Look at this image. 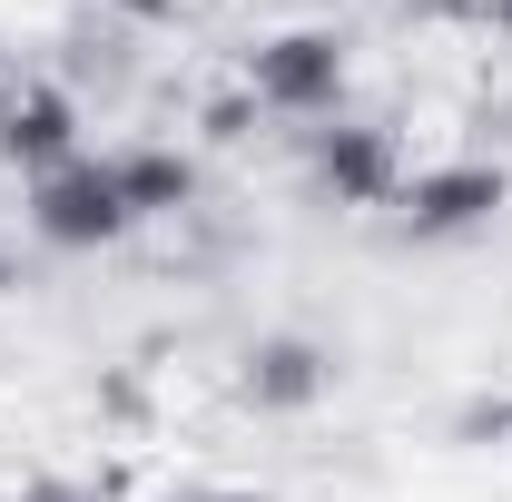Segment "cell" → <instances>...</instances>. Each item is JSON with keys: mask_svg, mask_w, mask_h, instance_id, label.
<instances>
[{"mask_svg": "<svg viewBox=\"0 0 512 502\" xmlns=\"http://www.w3.org/2000/svg\"><path fill=\"white\" fill-rule=\"evenodd\" d=\"M99 158H109L119 207L138 217V227L188 217V207H197V158H188V148H168V138H128V148H99Z\"/></svg>", "mask_w": 512, "mask_h": 502, "instance_id": "obj_7", "label": "cell"}, {"mask_svg": "<svg viewBox=\"0 0 512 502\" xmlns=\"http://www.w3.org/2000/svg\"><path fill=\"white\" fill-rule=\"evenodd\" d=\"M128 217L119 207V178H109V158L89 148V158H69V168H50V178H30V237L40 247H60V256H99V247H119Z\"/></svg>", "mask_w": 512, "mask_h": 502, "instance_id": "obj_3", "label": "cell"}, {"mask_svg": "<svg viewBox=\"0 0 512 502\" xmlns=\"http://www.w3.org/2000/svg\"><path fill=\"white\" fill-rule=\"evenodd\" d=\"M325 394H335V355L316 335H256L237 355V404H256V414H306Z\"/></svg>", "mask_w": 512, "mask_h": 502, "instance_id": "obj_6", "label": "cell"}, {"mask_svg": "<svg viewBox=\"0 0 512 502\" xmlns=\"http://www.w3.org/2000/svg\"><path fill=\"white\" fill-rule=\"evenodd\" d=\"M69 158H89L79 99H69L60 79H0V168L50 178V168H69Z\"/></svg>", "mask_w": 512, "mask_h": 502, "instance_id": "obj_5", "label": "cell"}, {"mask_svg": "<svg viewBox=\"0 0 512 502\" xmlns=\"http://www.w3.org/2000/svg\"><path fill=\"white\" fill-rule=\"evenodd\" d=\"M306 178H316V197H335V207H394V188L414 178V158H404V138L384 119H325L306 128Z\"/></svg>", "mask_w": 512, "mask_h": 502, "instance_id": "obj_4", "label": "cell"}, {"mask_svg": "<svg viewBox=\"0 0 512 502\" xmlns=\"http://www.w3.org/2000/svg\"><path fill=\"white\" fill-rule=\"evenodd\" d=\"M10 502H89V493H79V483H20Z\"/></svg>", "mask_w": 512, "mask_h": 502, "instance_id": "obj_10", "label": "cell"}, {"mask_svg": "<svg viewBox=\"0 0 512 502\" xmlns=\"http://www.w3.org/2000/svg\"><path fill=\"white\" fill-rule=\"evenodd\" d=\"M512 207V168L503 158H434V168H414L404 188H394V237H414V247H453V237H483L493 217Z\"/></svg>", "mask_w": 512, "mask_h": 502, "instance_id": "obj_2", "label": "cell"}, {"mask_svg": "<svg viewBox=\"0 0 512 502\" xmlns=\"http://www.w3.org/2000/svg\"><path fill=\"white\" fill-rule=\"evenodd\" d=\"M207 502H266V493H207Z\"/></svg>", "mask_w": 512, "mask_h": 502, "instance_id": "obj_12", "label": "cell"}, {"mask_svg": "<svg viewBox=\"0 0 512 502\" xmlns=\"http://www.w3.org/2000/svg\"><path fill=\"white\" fill-rule=\"evenodd\" d=\"M473 434H493V443H512V394H493L483 414H473Z\"/></svg>", "mask_w": 512, "mask_h": 502, "instance_id": "obj_9", "label": "cell"}, {"mask_svg": "<svg viewBox=\"0 0 512 502\" xmlns=\"http://www.w3.org/2000/svg\"><path fill=\"white\" fill-rule=\"evenodd\" d=\"M483 20H493V40H512V0H483Z\"/></svg>", "mask_w": 512, "mask_h": 502, "instance_id": "obj_11", "label": "cell"}, {"mask_svg": "<svg viewBox=\"0 0 512 502\" xmlns=\"http://www.w3.org/2000/svg\"><path fill=\"white\" fill-rule=\"evenodd\" d=\"M345 89H355V40L345 30H266L247 50V109L266 119H296V128H325L345 119Z\"/></svg>", "mask_w": 512, "mask_h": 502, "instance_id": "obj_1", "label": "cell"}, {"mask_svg": "<svg viewBox=\"0 0 512 502\" xmlns=\"http://www.w3.org/2000/svg\"><path fill=\"white\" fill-rule=\"evenodd\" d=\"M0 79H10V50H0Z\"/></svg>", "mask_w": 512, "mask_h": 502, "instance_id": "obj_13", "label": "cell"}, {"mask_svg": "<svg viewBox=\"0 0 512 502\" xmlns=\"http://www.w3.org/2000/svg\"><path fill=\"white\" fill-rule=\"evenodd\" d=\"M109 10H119V20H138V30H158V20H178L188 0H109Z\"/></svg>", "mask_w": 512, "mask_h": 502, "instance_id": "obj_8", "label": "cell"}]
</instances>
